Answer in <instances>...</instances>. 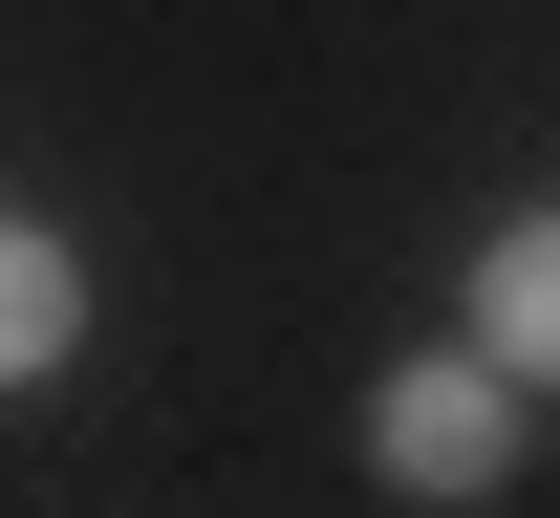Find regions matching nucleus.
<instances>
[{
  "mask_svg": "<svg viewBox=\"0 0 560 518\" xmlns=\"http://www.w3.org/2000/svg\"><path fill=\"white\" fill-rule=\"evenodd\" d=\"M475 346L517 389H560V195H517V217L475 238Z\"/></svg>",
  "mask_w": 560,
  "mask_h": 518,
  "instance_id": "nucleus-2",
  "label": "nucleus"
},
{
  "mask_svg": "<svg viewBox=\"0 0 560 518\" xmlns=\"http://www.w3.org/2000/svg\"><path fill=\"white\" fill-rule=\"evenodd\" d=\"M66 346H86V260H66L44 217H0V389H44Z\"/></svg>",
  "mask_w": 560,
  "mask_h": 518,
  "instance_id": "nucleus-3",
  "label": "nucleus"
},
{
  "mask_svg": "<svg viewBox=\"0 0 560 518\" xmlns=\"http://www.w3.org/2000/svg\"><path fill=\"white\" fill-rule=\"evenodd\" d=\"M366 475L388 497H495L517 475V368L495 346H410V368L366 389Z\"/></svg>",
  "mask_w": 560,
  "mask_h": 518,
  "instance_id": "nucleus-1",
  "label": "nucleus"
}]
</instances>
